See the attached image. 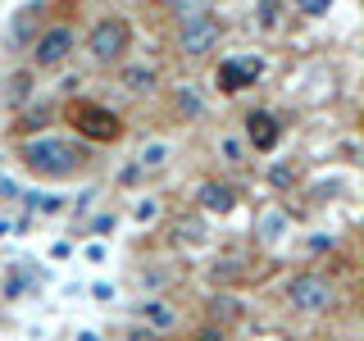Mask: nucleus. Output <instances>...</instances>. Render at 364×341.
Wrapping results in <instances>:
<instances>
[{"instance_id":"obj_1","label":"nucleus","mask_w":364,"mask_h":341,"mask_svg":"<svg viewBox=\"0 0 364 341\" xmlns=\"http://www.w3.org/2000/svg\"><path fill=\"white\" fill-rule=\"evenodd\" d=\"M14 164L37 182H73L96 168V146L68 132H37L14 141Z\"/></svg>"},{"instance_id":"obj_2","label":"nucleus","mask_w":364,"mask_h":341,"mask_svg":"<svg viewBox=\"0 0 364 341\" xmlns=\"http://www.w3.org/2000/svg\"><path fill=\"white\" fill-rule=\"evenodd\" d=\"M228 37V18L219 9H205V14H191L173 23V37H168V50H173L178 64H210L214 55L223 50Z\"/></svg>"},{"instance_id":"obj_3","label":"nucleus","mask_w":364,"mask_h":341,"mask_svg":"<svg viewBox=\"0 0 364 341\" xmlns=\"http://www.w3.org/2000/svg\"><path fill=\"white\" fill-rule=\"evenodd\" d=\"M132 41H136V28L128 14H100L87 23V32H77V50L91 60V68H105V73L128 60Z\"/></svg>"},{"instance_id":"obj_4","label":"nucleus","mask_w":364,"mask_h":341,"mask_svg":"<svg viewBox=\"0 0 364 341\" xmlns=\"http://www.w3.org/2000/svg\"><path fill=\"white\" fill-rule=\"evenodd\" d=\"M60 119L73 128L77 141H87V146H119L123 136H128V119H123L119 109H109L105 100H87V96H73L68 105L60 109Z\"/></svg>"},{"instance_id":"obj_5","label":"nucleus","mask_w":364,"mask_h":341,"mask_svg":"<svg viewBox=\"0 0 364 341\" xmlns=\"http://www.w3.org/2000/svg\"><path fill=\"white\" fill-rule=\"evenodd\" d=\"M282 301H287L291 314L305 318H323L341 305V287L333 273H318V269H296L282 278Z\"/></svg>"},{"instance_id":"obj_6","label":"nucleus","mask_w":364,"mask_h":341,"mask_svg":"<svg viewBox=\"0 0 364 341\" xmlns=\"http://www.w3.org/2000/svg\"><path fill=\"white\" fill-rule=\"evenodd\" d=\"M73 50H77V23H64V18H55V23H41L37 28V37L28 41V68L32 73H60V68L73 60Z\"/></svg>"},{"instance_id":"obj_7","label":"nucleus","mask_w":364,"mask_h":341,"mask_svg":"<svg viewBox=\"0 0 364 341\" xmlns=\"http://www.w3.org/2000/svg\"><path fill=\"white\" fill-rule=\"evenodd\" d=\"M191 205H196V214H205V219H228V214L242 205V182L237 178H219V173H210V178H200L196 182V191H191Z\"/></svg>"},{"instance_id":"obj_8","label":"nucleus","mask_w":364,"mask_h":341,"mask_svg":"<svg viewBox=\"0 0 364 341\" xmlns=\"http://www.w3.org/2000/svg\"><path fill=\"white\" fill-rule=\"evenodd\" d=\"M114 73V87L123 91V96H132V100H151L164 91V68H159L155 60H123V64H114L109 68Z\"/></svg>"},{"instance_id":"obj_9","label":"nucleus","mask_w":364,"mask_h":341,"mask_svg":"<svg viewBox=\"0 0 364 341\" xmlns=\"http://www.w3.org/2000/svg\"><path fill=\"white\" fill-rule=\"evenodd\" d=\"M205 278H210V287L232 291V287H242V282L255 278V259H250L246 250H219V255L210 259V269H205Z\"/></svg>"},{"instance_id":"obj_10","label":"nucleus","mask_w":364,"mask_h":341,"mask_svg":"<svg viewBox=\"0 0 364 341\" xmlns=\"http://www.w3.org/2000/svg\"><path fill=\"white\" fill-rule=\"evenodd\" d=\"M132 323L151 328L155 337H168V332L182 328V310L168 301V296H141V301L132 305Z\"/></svg>"},{"instance_id":"obj_11","label":"nucleus","mask_w":364,"mask_h":341,"mask_svg":"<svg viewBox=\"0 0 364 341\" xmlns=\"http://www.w3.org/2000/svg\"><path fill=\"white\" fill-rule=\"evenodd\" d=\"M237 136L246 141V151L269 155V151H278V141H282V123H278V114H273V109H246L242 132H237Z\"/></svg>"},{"instance_id":"obj_12","label":"nucleus","mask_w":364,"mask_h":341,"mask_svg":"<svg viewBox=\"0 0 364 341\" xmlns=\"http://www.w3.org/2000/svg\"><path fill=\"white\" fill-rule=\"evenodd\" d=\"M164 232H168V246H173V250H210V246H214L210 219H205V214H196V210L173 214V219L164 223Z\"/></svg>"},{"instance_id":"obj_13","label":"nucleus","mask_w":364,"mask_h":341,"mask_svg":"<svg viewBox=\"0 0 364 341\" xmlns=\"http://www.w3.org/2000/svg\"><path fill=\"white\" fill-rule=\"evenodd\" d=\"M168 114H173V123H200L210 114V96L196 82H178L168 87Z\"/></svg>"},{"instance_id":"obj_14","label":"nucleus","mask_w":364,"mask_h":341,"mask_svg":"<svg viewBox=\"0 0 364 341\" xmlns=\"http://www.w3.org/2000/svg\"><path fill=\"white\" fill-rule=\"evenodd\" d=\"M200 314H205V323H219L232 332L237 323H246V301L237 291H219L214 287L210 296H205V305H200Z\"/></svg>"},{"instance_id":"obj_15","label":"nucleus","mask_w":364,"mask_h":341,"mask_svg":"<svg viewBox=\"0 0 364 341\" xmlns=\"http://www.w3.org/2000/svg\"><path fill=\"white\" fill-rule=\"evenodd\" d=\"M259 82V60H223L214 68V87L219 96H242L246 87Z\"/></svg>"},{"instance_id":"obj_16","label":"nucleus","mask_w":364,"mask_h":341,"mask_svg":"<svg viewBox=\"0 0 364 341\" xmlns=\"http://www.w3.org/2000/svg\"><path fill=\"white\" fill-rule=\"evenodd\" d=\"M55 123H60V109L55 105H23L14 109V128H9V136H37V132H50Z\"/></svg>"},{"instance_id":"obj_17","label":"nucleus","mask_w":364,"mask_h":341,"mask_svg":"<svg viewBox=\"0 0 364 341\" xmlns=\"http://www.w3.org/2000/svg\"><path fill=\"white\" fill-rule=\"evenodd\" d=\"M255 32H264V37H282L287 32V23H291V9H287V0H255Z\"/></svg>"},{"instance_id":"obj_18","label":"nucleus","mask_w":364,"mask_h":341,"mask_svg":"<svg viewBox=\"0 0 364 341\" xmlns=\"http://www.w3.org/2000/svg\"><path fill=\"white\" fill-rule=\"evenodd\" d=\"M173 155H178V146L168 141V136H151V141H141V151H136V164L151 178V173H164V168L173 164Z\"/></svg>"},{"instance_id":"obj_19","label":"nucleus","mask_w":364,"mask_h":341,"mask_svg":"<svg viewBox=\"0 0 364 341\" xmlns=\"http://www.w3.org/2000/svg\"><path fill=\"white\" fill-rule=\"evenodd\" d=\"M32 82H37V73H32L28 64H23V68H14V73L5 77V105H9V109H23V105H32V96H37V87H32Z\"/></svg>"},{"instance_id":"obj_20","label":"nucleus","mask_w":364,"mask_h":341,"mask_svg":"<svg viewBox=\"0 0 364 341\" xmlns=\"http://www.w3.org/2000/svg\"><path fill=\"white\" fill-rule=\"evenodd\" d=\"M146 5H151L159 18L182 23V18H191V14H205V9H214L219 0H146Z\"/></svg>"},{"instance_id":"obj_21","label":"nucleus","mask_w":364,"mask_h":341,"mask_svg":"<svg viewBox=\"0 0 364 341\" xmlns=\"http://www.w3.org/2000/svg\"><path fill=\"white\" fill-rule=\"evenodd\" d=\"M287 227H291V210L273 205V210H264V214H259V223H255V237H259L264 246H273L282 232H287Z\"/></svg>"},{"instance_id":"obj_22","label":"nucleus","mask_w":364,"mask_h":341,"mask_svg":"<svg viewBox=\"0 0 364 341\" xmlns=\"http://www.w3.org/2000/svg\"><path fill=\"white\" fill-rule=\"evenodd\" d=\"M214 155H219L228 168H242L246 159H250L246 141H242V136H237V132H219V141H214Z\"/></svg>"},{"instance_id":"obj_23","label":"nucleus","mask_w":364,"mask_h":341,"mask_svg":"<svg viewBox=\"0 0 364 341\" xmlns=\"http://www.w3.org/2000/svg\"><path fill=\"white\" fill-rule=\"evenodd\" d=\"M296 182H301V164H287V159L269 164V187H273V191H291Z\"/></svg>"},{"instance_id":"obj_24","label":"nucleus","mask_w":364,"mask_h":341,"mask_svg":"<svg viewBox=\"0 0 364 341\" xmlns=\"http://www.w3.org/2000/svg\"><path fill=\"white\" fill-rule=\"evenodd\" d=\"M333 5H337V0H287V9L301 14V18H323Z\"/></svg>"},{"instance_id":"obj_25","label":"nucleus","mask_w":364,"mask_h":341,"mask_svg":"<svg viewBox=\"0 0 364 341\" xmlns=\"http://www.w3.org/2000/svg\"><path fill=\"white\" fill-rule=\"evenodd\" d=\"M187 341H232V332H228V328H219V323H205V318H200V323L191 328Z\"/></svg>"},{"instance_id":"obj_26","label":"nucleus","mask_w":364,"mask_h":341,"mask_svg":"<svg viewBox=\"0 0 364 341\" xmlns=\"http://www.w3.org/2000/svg\"><path fill=\"white\" fill-rule=\"evenodd\" d=\"M114 182H119L123 191H132V187H141V182H146V173H141V164H136V159H128V164L119 168V178H114Z\"/></svg>"},{"instance_id":"obj_27","label":"nucleus","mask_w":364,"mask_h":341,"mask_svg":"<svg viewBox=\"0 0 364 341\" xmlns=\"http://www.w3.org/2000/svg\"><path fill=\"white\" fill-rule=\"evenodd\" d=\"M132 219H136V223H155V219H159V200H155V196L136 200V205H132Z\"/></svg>"},{"instance_id":"obj_28","label":"nucleus","mask_w":364,"mask_h":341,"mask_svg":"<svg viewBox=\"0 0 364 341\" xmlns=\"http://www.w3.org/2000/svg\"><path fill=\"white\" fill-rule=\"evenodd\" d=\"M114 223H119L114 214H100V219H91V237H109V232H114Z\"/></svg>"},{"instance_id":"obj_29","label":"nucleus","mask_w":364,"mask_h":341,"mask_svg":"<svg viewBox=\"0 0 364 341\" xmlns=\"http://www.w3.org/2000/svg\"><path fill=\"white\" fill-rule=\"evenodd\" d=\"M123 341H159V337L151 332V328H141V323H132V328H128V332H123Z\"/></svg>"},{"instance_id":"obj_30","label":"nucleus","mask_w":364,"mask_h":341,"mask_svg":"<svg viewBox=\"0 0 364 341\" xmlns=\"http://www.w3.org/2000/svg\"><path fill=\"white\" fill-rule=\"evenodd\" d=\"M77 341H100V337L96 332H77Z\"/></svg>"}]
</instances>
